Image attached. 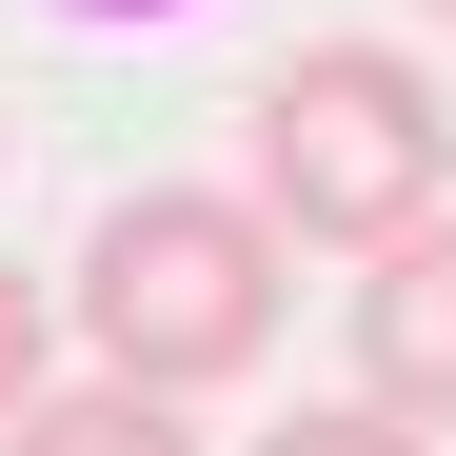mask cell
I'll return each mask as SVG.
<instances>
[{
	"instance_id": "6da1fadb",
	"label": "cell",
	"mask_w": 456,
	"mask_h": 456,
	"mask_svg": "<svg viewBox=\"0 0 456 456\" xmlns=\"http://www.w3.org/2000/svg\"><path fill=\"white\" fill-rule=\"evenodd\" d=\"M278 218L239 179H119L100 199V239L60 258V357L119 377V397H218V377H258L278 357Z\"/></svg>"
},
{
	"instance_id": "7a4b0ae2",
	"label": "cell",
	"mask_w": 456,
	"mask_h": 456,
	"mask_svg": "<svg viewBox=\"0 0 456 456\" xmlns=\"http://www.w3.org/2000/svg\"><path fill=\"white\" fill-rule=\"evenodd\" d=\"M239 119H258V179L239 199L278 218V239L397 258L417 218H456V100H436V60H397V40H297Z\"/></svg>"
},
{
	"instance_id": "3957f363",
	"label": "cell",
	"mask_w": 456,
	"mask_h": 456,
	"mask_svg": "<svg viewBox=\"0 0 456 456\" xmlns=\"http://www.w3.org/2000/svg\"><path fill=\"white\" fill-rule=\"evenodd\" d=\"M357 397L397 417V436H456V218H417L397 258H357Z\"/></svg>"
},
{
	"instance_id": "277c9868",
	"label": "cell",
	"mask_w": 456,
	"mask_h": 456,
	"mask_svg": "<svg viewBox=\"0 0 456 456\" xmlns=\"http://www.w3.org/2000/svg\"><path fill=\"white\" fill-rule=\"evenodd\" d=\"M0 456H218L179 397H119V377H60V397L20 417V436H0Z\"/></svg>"
},
{
	"instance_id": "5b68a950",
	"label": "cell",
	"mask_w": 456,
	"mask_h": 456,
	"mask_svg": "<svg viewBox=\"0 0 456 456\" xmlns=\"http://www.w3.org/2000/svg\"><path fill=\"white\" fill-rule=\"evenodd\" d=\"M60 377H80V357H60V278H20V258H0V436H20Z\"/></svg>"
},
{
	"instance_id": "8992f818",
	"label": "cell",
	"mask_w": 456,
	"mask_h": 456,
	"mask_svg": "<svg viewBox=\"0 0 456 456\" xmlns=\"http://www.w3.org/2000/svg\"><path fill=\"white\" fill-rule=\"evenodd\" d=\"M239 456H436V436H397L377 397H318V417H278V436H239Z\"/></svg>"
},
{
	"instance_id": "52a82bcc",
	"label": "cell",
	"mask_w": 456,
	"mask_h": 456,
	"mask_svg": "<svg viewBox=\"0 0 456 456\" xmlns=\"http://www.w3.org/2000/svg\"><path fill=\"white\" fill-rule=\"evenodd\" d=\"M80 20H179V0H80Z\"/></svg>"
},
{
	"instance_id": "ba28073f",
	"label": "cell",
	"mask_w": 456,
	"mask_h": 456,
	"mask_svg": "<svg viewBox=\"0 0 456 456\" xmlns=\"http://www.w3.org/2000/svg\"><path fill=\"white\" fill-rule=\"evenodd\" d=\"M436 20H456V0H436Z\"/></svg>"
}]
</instances>
